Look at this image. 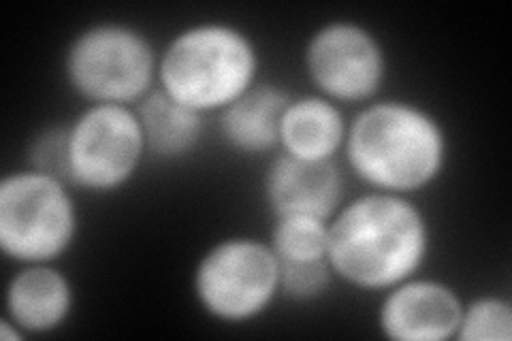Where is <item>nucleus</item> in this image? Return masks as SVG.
<instances>
[{"label": "nucleus", "instance_id": "1", "mask_svg": "<svg viewBox=\"0 0 512 341\" xmlns=\"http://www.w3.org/2000/svg\"><path fill=\"white\" fill-rule=\"evenodd\" d=\"M429 248V220L406 194L365 190L329 220V265L335 280L357 290L382 295L414 278Z\"/></svg>", "mask_w": 512, "mask_h": 341}, {"label": "nucleus", "instance_id": "2", "mask_svg": "<svg viewBox=\"0 0 512 341\" xmlns=\"http://www.w3.org/2000/svg\"><path fill=\"white\" fill-rule=\"evenodd\" d=\"M442 120L421 103L374 99L348 120L344 167L370 190L412 194L434 186L448 162Z\"/></svg>", "mask_w": 512, "mask_h": 341}, {"label": "nucleus", "instance_id": "3", "mask_svg": "<svg viewBox=\"0 0 512 341\" xmlns=\"http://www.w3.org/2000/svg\"><path fill=\"white\" fill-rule=\"evenodd\" d=\"M261 71V52L242 26L197 22L167 41L158 56V88L203 116H218L248 92Z\"/></svg>", "mask_w": 512, "mask_h": 341}, {"label": "nucleus", "instance_id": "4", "mask_svg": "<svg viewBox=\"0 0 512 341\" xmlns=\"http://www.w3.org/2000/svg\"><path fill=\"white\" fill-rule=\"evenodd\" d=\"M160 52L146 32L126 22H96L69 41L62 71L79 99L135 107L158 84Z\"/></svg>", "mask_w": 512, "mask_h": 341}, {"label": "nucleus", "instance_id": "5", "mask_svg": "<svg viewBox=\"0 0 512 341\" xmlns=\"http://www.w3.org/2000/svg\"><path fill=\"white\" fill-rule=\"evenodd\" d=\"M75 188L35 169L0 180V250L18 265L56 263L79 235Z\"/></svg>", "mask_w": 512, "mask_h": 341}, {"label": "nucleus", "instance_id": "6", "mask_svg": "<svg viewBox=\"0 0 512 341\" xmlns=\"http://www.w3.org/2000/svg\"><path fill=\"white\" fill-rule=\"evenodd\" d=\"M192 297L212 320L246 324L280 297V265L269 241L227 237L212 243L192 269Z\"/></svg>", "mask_w": 512, "mask_h": 341}, {"label": "nucleus", "instance_id": "7", "mask_svg": "<svg viewBox=\"0 0 512 341\" xmlns=\"http://www.w3.org/2000/svg\"><path fill=\"white\" fill-rule=\"evenodd\" d=\"M148 156L135 107L92 103L69 122V184L96 197L120 192Z\"/></svg>", "mask_w": 512, "mask_h": 341}, {"label": "nucleus", "instance_id": "8", "mask_svg": "<svg viewBox=\"0 0 512 341\" xmlns=\"http://www.w3.org/2000/svg\"><path fill=\"white\" fill-rule=\"evenodd\" d=\"M314 92L338 105H367L389 77V56L372 28L352 20L318 26L303 50Z\"/></svg>", "mask_w": 512, "mask_h": 341}, {"label": "nucleus", "instance_id": "9", "mask_svg": "<svg viewBox=\"0 0 512 341\" xmlns=\"http://www.w3.org/2000/svg\"><path fill=\"white\" fill-rule=\"evenodd\" d=\"M463 310L459 292L442 280L414 275L380 295L376 324L391 341L455 339Z\"/></svg>", "mask_w": 512, "mask_h": 341}, {"label": "nucleus", "instance_id": "10", "mask_svg": "<svg viewBox=\"0 0 512 341\" xmlns=\"http://www.w3.org/2000/svg\"><path fill=\"white\" fill-rule=\"evenodd\" d=\"M263 197L274 218L308 216L329 222L344 203L340 160H303L286 152L269 156Z\"/></svg>", "mask_w": 512, "mask_h": 341}, {"label": "nucleus", "instance_id": "11", "mask_svg": "<svg viewBox=\"0 0 512 341\" xmlns=\"http://www.w3.org/2000/svg\"><path fill=\"white\" fill-rule=\"evenodd\" d=\"M75 310L71 278L56 263L20 265L5 288V318L24 337L52 335L69 322Z\"/></svg>", "mask_w": 512, "mask_h": 341}, {"label": "nucleus", "instance_id": "12", "mask_svg": "<svg viewBox=\"0 0 512 341\" xmlns=\"http://www.w3.org/2000/svg\"><path fill=\"white\" fill-rule=\"evenodd\" d=\"M291 99L286 88L256 81L216 116L220 139L242 156H274L280 152V124Z\"/></svg>", "mask_w": 512, "mask_h": 341}, {"label": "nucleus", "instance_id": "13", "mask_svg": "<svg viewBox=\"0 0 512 341\" xmlns=\"http://www.w3.org/2000/svg\"><path fill=\"white\" fill-rule=\"evenodd\" d=\"M346 133L342 105L316 92L293 94L280 124V152L303 160H340Z\"/></svg>", "mask_w": 512, "mask_h": 341}, {"label": "nucleus", "instance_id": "14", "mask_svg": "<svg viewBox=\"0 0 512 341\" xmlns=\"http://www.w3.org/2000/svg\"><path fill=\"white\" fill-rule=\"evenodd\" d=\"M148 156L158 162H180L195 154L205 139V116L173 101L158 86L135 105Z\"/></svg>", "mask_w": 512, "mask_h": 341}, {"label": "nucleus", "instance_id": "15", "mask_svg": "<svg viewBox=\"0 0 512 341\" xmlns=\"http://www.w3.org/2000/svg\"><path fill=\"white\" fill-rule=\"evenodd\" d=\"M267 241L278 261H318L327 258L329 222L308 216L274 218V229Z\"/></svg>", "mask_w": 512, "mask_h": 341}, {"label": "nucleus", "instance_id": "16", "mask_svg": "<svg viewBox=\"0 0 512 341\" xmlns=\"http://www.w3.org/2000/svg\"><path fill=\"white\" fill-rule=\"evenodd\" d=\"M455 339L459 341H510L512 303L500 295H480L463 301L461 320Z\"/></svg>", "mask_w": 512, "mask_h": 341}, {"label": "nucleus", "instance_id": "17", "mask_svg": "<svg viewBox=\"0 0 512 341\" xmlns=\"http://www.w3.org/2000/svg\"><path fill=\"white\" fill-rule=\"evenodd\" d=\"M280 265V297L295 303H310L327 295L335 275L329 258L318 261H278Z\"/></svg>", "mask_w": 512, "mask_h": 341}, {"label": "nucleus", "instance_id": "18", "mask_svg": "<svg viewBox=\"0 0 512 341\" xmlns=\"http://www.w3.org/2000/svg\"><path fill=\"white\" fill-rule=\"evenodd\" d=\"M28 167L69 184V124L47 126L45 131L32 137Z\"/></svg>", "mask_w": 512, "mask_h": 341}]
</instances>
